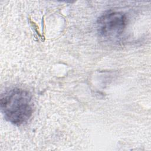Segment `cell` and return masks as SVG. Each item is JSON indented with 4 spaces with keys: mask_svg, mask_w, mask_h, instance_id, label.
I'll return each mask as SVG.
<instances>
[{
    "mask_svg": "<svg viewBox=\"0 0 151 151\" xmlns=\"http://www.w3.org/2000/svg\"><path fill=\"white\" fill-rule=\"evenodd\" d=\"M1 109L5 119L20 126L27 123L33 113V101L31 94L23 89L15 88L1 95Z\"/></svg>",
    "mask_w": 151,
    "mask_h": 151,
    "instance_id": "obj_1",
    "label": "cell"
},
{
    "mask_svg": "<svg viewBox=\"0 0 151 151\" xmlns=\"http://www.w3.org/2000/svg\"><path fill=\"white\" fill-rule=\"evenodd\" d=\"M97 31L99 35L106 38H114L119 37L126 25L124 14L117 11H108L97 20Z\"/></svg>",
    "mask_w": 151,
    "mask_h": 151,
    "instance_id": "obj_2",
    "label": "cell"
}]
</instances>
